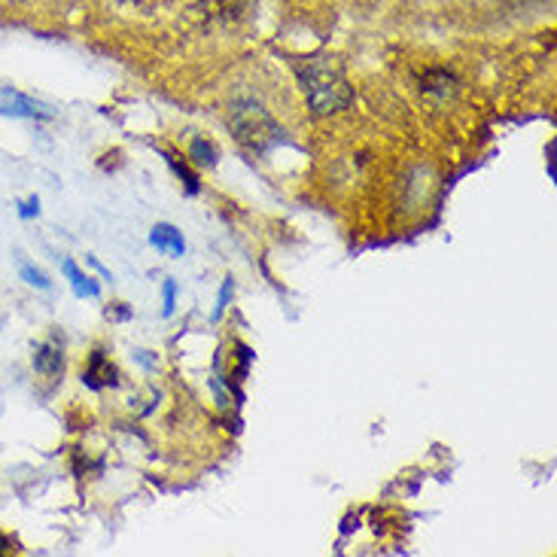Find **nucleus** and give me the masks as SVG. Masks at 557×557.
I'll return each instance as SVG.
<instances>
[{
    "label": "nucleus",
    "mask_w": 557,
    "mask_h": 557,
    "mask_svg": "<svg viewBox=\"0 0 557 557\" xmlns=\"http://www.w3.org/2000/svg\"><path fill=\"white\" fill-rule=\"evenodd\" d=\"M150 244L156 250H171L174 257H183V250H186V242H183V235L174 226H168V223H159V226L150 232Z\"/></svg>",
    "instance_id": "obj_6"
},
{
    "label": "nucleus",
    "mask_w": 557,
    "mask_h": 557,
    "mask_svg": "<svg viewBox=\"0 0 557 557\" xmlns=\"http://www.w3.org/2000/svg\"><path fill=\"white\" fill-rule=\"evenodd\" d=\"M552 156H555V144H552ZM548 177L555 181V159H548Z\"/></svg>",
    "instance_id": "obj_16"
},
{
    "label": "nucleus",
    "mask_w": 557,
    "mask_h": 557,
    "mask_svg": "<svg viewBox=\"0 0 557 557\" xmlns=\"http://www.w3.org/2000/svg\"><path fill=\"white\" fill-rule=\"evenodd\" d=\"M83 384L89 391H104V387H116L120 384V372H116V366L110 362L104 350H91L89 366L83 369Z\"/></svg>",
    "instance_id": "obj_3"
},
{
    "label": "nucleus",
    "mask_w": 557,
    "mask_h": 557,
    "mask_svg": "<svg viewBox=\"0 0 557 557\" xmlns=\"http://www.w3.org/2000/svg\"><path fill=\"white\" fill-rule=\"evenodd\" d=\"M247 3L250 0H211L213 13L223 15V18H238L247 10Z\"/></svg>",
    "instance_id": "obj_10"
},
{
    "label": "nucleus",
    "mask_w": 557,
    "mask_h": 557,
    "mask_svg": "<svg viewBox=\"0 0 557 557\" xmlns=\"http://www.w3.org/2000/svg\"><path fill=\"white\" fill-rule=\"evenodd\" d=\"M22 216H25V220H30V216H37V213H40V201H37V196L34 198H28V201H25V205H22Z\"/></svg>",
    "instance_id": "obj_14"
},
{
    "label": "nucleus",
    "mask_w": 557,
    "mask_h": 557,
    "mask_svg": "<svg viewBox=\"0 0 557 557\" xmlns=\"http://www.w3.org/2000/svg\"><path fill=\"white\" fill-rule=\"evenodd\" d=\"M301 91L317 116H330L354 104V91L347 86L345 71L332 59H308L299 64Z\"/></svg>",
    "instance_id": "obj_1"
},
{
    "label": "nucleus",
    "mask_w": 557,
    "mask_h": 557,
    "mask_svg": "<svg viewBox=\"0 0 557 557\" xmlns=\"http://www.w3.org/2000/svg\"><path fill=\"white\" fill-rule=\"evenodd\" d=\"M165 156H168V165L174 168V174H177V177L186 183V189H189V193L196 196L201 186H198V177L193 174V171H189V165H186V162H181V156H174V152H165Z\"/></svg>",
    "instance_id": "obj_9"
},
{
    "label": "nucleus",
    "mask_w": 557,
    "mask_h": 557,
    "mask_svg": "<svg viewBox=\"0 0 557 557\" xmlns=\"http://www.w3.org/2000/svg\"><path fill=\"white\" fill-rule=\"evenodd\" d=\"M228 299H232V277L223 281V289H220V299H216V308H213V320H220L223 311L228 308Z\"/></svg>",
    "instance_id": "obj_13"
},
{
    "label": "nucleus",
    "mask_w": 557,
    "mask_h": 557,
    "mask_svg": "<svg viewBox=\"0 0 557 557\" xmlns=\"http://www.w3.org/2000/svg\"><path fill=\"white\" fill-rule=\"evenodd\" d=\"M0 113L3 116H22V120H49L52 116L49 107L37 104V101H30L28 95L13 89L0 91Z\"/></svg>",
    "instance_id": "obj_4"
},
{
    "label": "nucleus",
    "mask_w": 557,
    "mask_h": 557,
    "mask_svg": "<svg viewBox=\"0 0 557 557\" xmlns=\"http://www.w3.org/2000/svg\"><path fill=\"white\" fill-rule=\"evenodd\" d=\"M162 293H165L162 317H171V314H174V305H177V284H174V281H165V286H162Z\"/></svg>",
    "instance_id": "obj_12"
},
{
    "label": "nucleus",
    "mask_w": 557,
    "mask_h": 557,
    "mask_svg": "<svg viewBox=\"0 0 557 557\" xmlns=\"http://www.w3.org/2000/svg\"><path fill=\"white\" fill-rule=\"evenodd\" d=\"M189 156H193V162H198V165H205V168L216 165V150H213V144L201 140V137H196V140L189 144Z\"/></svg>",
    "instance_id": "obj_8"
},
{
    "label": "nucleus",
    "mask_w": 557,
    "mask_h": 557,
    "mask_svg": "<svg viewBox=\"0 0 557 557\" xmlns=\"http://www.w3.org/2000/svg\"><path fill=\"white\" fill-rule=\"evenodd\" d=\"M13 552H18V543L0 533V555H13Z\"/></svg>",
    "instance_id": "obj_15"
},
{
    "label": "nucleus",
    "mask_w": 557,
    "mask_h": 557,
    "mask_svg": "<svg viewBox=\"0 0 557 557\" xmlns=\"http://www.w3.org/2000/svg\"><path fill=\"white\" fill-rule=\"evenodd\" d=\"M18 274H22V281H28V284L37 286V289H52V284H49V277H46L44 272H37L34 265H28V262H22V269H18Z\"/></svg>",
    "instance_id": "obj_11"
},
{
    "label": "nucleus",
    "mask_w": 557,
    "mask_h": 557,
    "mask_svg": "<svg viewBox=\"0 0 557 557\" xmlns=\"http://www.w3.org/2000/svg\"><path fill=\"white\" fill-rule=\"evenodd\" d=\"M228 128L244 150L269 152L277 144H284V128L274 116L259 104L257 98H235L228 110Z\"/></svg>",
    "instance_id": "obj_2"
},
{
    "label": "nucleus",
    "mask_w": 557,
    "mask_h": 557,
    "mask_svg": "<svg viewBox=\"0 0 557 557\" xmlns=\"http://www.w3.org/2000/svg\"><path fill=\"white\" fill-rule=\"evenodd\" d=\"M61 272L67 274V281H71V286H74V293L79 296V299H86V296H89V299H98V296H101L98 284L76 269L74 259H64V262H61Z\"/></svg>",
    "instance_id": "obj_7"
},
{
    "label": "nucleus",
    "mask_w": 557,
    "mask_h": 557,
    "mask_svg": "<svg viewBox=\"0 0 557 557\" xmlns=\"http://www.w3.org/2000/svg\"><path fill=\"white\" fill-rule=\"evenodd\" d=\"M34 372L49 381H59L64 375V347L55 338H46L34 347Z\"/></svg>",
    "instance_id": "obj_5"
}]
</instances>
